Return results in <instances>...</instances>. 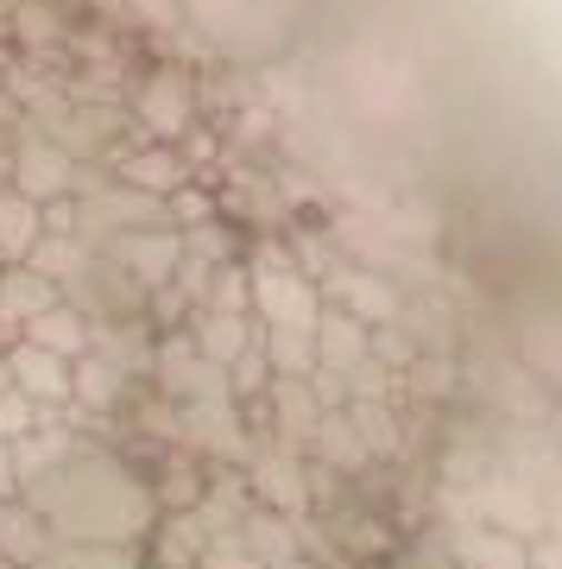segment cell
Returning a JSON list of instances; mask_svg holds the SVG:
<instances>
[{"label": "cell", "mask_w": 562, "mask_h": 569, "mask_svg": "<svg viewBox=\"0 0 562 569\" xmlns=\"http://www.w3.org/2000/svg\"><path fill=\"white\" fill-rule=\"evenodd\" d=\"M140 228H171V203L140 190V183H108L89 171V183L77 190V241L82 247H108L121 234H140Z\"/></svg>", "instance_id": "3957f363"}, {"label": "cell", "mask_w": 562, "mask_h": 569, "mask_svg": "<svg viewBox=\"0 0 562 569\" xmlns=\"http://www.w3.org/2000/svg\"><path fill=\"white\" fill-rule=\"evenodd\" d=\"M7 183L32 197V203H63V197H77L89 171H82L77 152H63L58 140H44L39 127H26L20 140L7 146Z\"/></svg>", "instance_id": "277c9868"}, {"label": "cell", "mask_w": 562, "mask_h": 569, "mask_svg": "<svg viewBox=\"0 0 562 569\" xmlns=\"http://www.w3.org/2000/svg\"><path fill=\"white\" fill-rule=\"evenodd\" d=\"M0 569H20V563H13V557H0Z\"/></svg>", "instance_id": "f1b7e54d"}, {"label": "cell", "mask_w": 562, "mask_h": 569, "mask_svg": "<svg viewBox=\"0 0 562 569\" xmlns=\"http://www.w3.org/2000/svg\"><path fill=\"white\" fill-rule=\"evenodd\" d=\"M20 342L51 348V355H63V361H82V355L96 348V323H89V317H82L77 305H51V310H39V317L26 323Z\"/></svg>", "instance_id": "8fae6325"}, {"label": "cell", "mask_w": 562, "mask_h": 569, "mask_svg": "<svg viewBox=\"0 0 562 569\" xmlns=\"http://www.w3.org/2000/svg\"><path fill=\"white\" fill-rule=\"evenodd\" d=\"M51 550H58V538H51V526H44L39 512L26 507V500H0V557H13L20 569H32Z\"/></svg>", "instance_id": "5bb4252c"}, {"label": "cell", "mask_w": 562, "mask_h": 569, "mask_svg": "<svg viewBox=\"0 0 562 569\" xmlns=\"http://www.w3.org/2000/svg\"><path fill=\"white\" fill-rule=\"evenodd\" d=\"M13 39L20 44H58L63 39V20L51 0H20L13 7Z\"/></svg>", "instance_id": "603a6c76"}, {"label": "cell", "mask_w": 562, "mask_h": 569, "mask_svg": "<svg viewBox=\"0 0 562 569\" xmlns=\"http://www.w3.org/2000/svg\"><path fill=\"white\" fill-rule=\"evenodd\" d=\"M190 342H197L215 367H234L241 355H253V342H260V336H253V317H247V310H202Z\"/></svg>", "instance_id": "2e32d148"}, {"label": "cell", "mask_w": 562, "mask_h": 569, "mask_svg": "<svg viewBox=\"0 0 562 569\" xmlns=\"http://www.w3.org/2000/svg\"><path fill=\"white\" fill-rule=\"evenodd\" d=\"M159 569H171V563H159Z\"/></svg>", "instance_id": "f546056e"}, {"label": "cell", "mask_w": 562, "mask_h": 569, "mask_svg": "<svg viewBox=\"0 0 562 569\" xmlns=\"http://www.w3.org/2000/svg\"><path fill=\"white\" fill-rule=\"evenodd\" d=\"M58 291H63V305H77L96 329L145 323V305H152V291H145V284L133 279L114 253L82 247V241H77V253H70V266L58 272Z\"/></svg>", "instance_id": "7a4b0ae2"}, {"label": "cell", "mask_w": 562, "mask_h": 569, "mask_svg": "<svg viewBox=\"0 0 562 569\" xmlns=\"http://www.w3.org/2000/svg\"><path fill=\"white\" fill-rule=\"evenodd\" d=\"M77 449V430H63V425H39L32 437H20L13 443V468H20V488L32 481V475H44L51 462H63Z\"/></svg>", "instance_id": "ffe728a7"}, {"label": "cell", "mask_w": 562, "mask_h": 569, "mask_svg": "<svg viewBox=\"0 0 562 569\" xmlns=\"http://www.w3.org/2000/svg\"><path fill=\"white\" fill-rule=\"evenodd\" d=\"M197 569H272V563H260L253 550H241V545H209L197 557Z\"/></svg>", "instance_id": "d4e9b609"}, {"label": "cell", "mask_w": 562, "mask_h": 569, "mask_svg": "<svg viewBox=\"0 0 562 569\" xmlns=\"http://www.w3.org/2000/svg\"><path fill=\"white\" fill-rule=\"evenodd\" d=\"M253 488H260V500L272 512H303V462H298V449H260L253 456Z\"/></svg>", "instance_id": "4fadbf2b"}, {"label": "cell", "mask_w": 562, "mask_h": 569, "mask_svg": "<svg viewBox=\"0 0 562 569\" xmlns=\"http://www.w3.org/2000/svg\"><path fill=\"white\" fill-rule=\"evenodd\" d=\"M39 241H44V203L20 197L13 183H0V260L26 266Z\"/></svg>", "instance_id": "7c38bea8"}, {"label": "cell", "mask_w": 562, "mask_h": 569, "mask_svg": "<svg viewBox=\"0 0 562 569\" xmlns=\"http://www.w3.org/2000/svg\"><path fill=\"white\" fill-rule=\"evenodd\" d=\"M101 253H114V260L133 272V279L159 298L164 284L178 279V266H183V234L178 228H140V234H121V241H108Z\"/></svg>", "instance_id": "8992f818"}, {"label": "cell", "mask_w": 562, "mask_h": 569, "mask_svg": "<svg viewBox=\"0 0 562 569\" xmlns=\"http://www.w3.org/2000/svg\"><path fill=\"white\" fill-rule=\"evenodd\" d=\"M127 380H133V373H127L121 361H108L101 348H89L77 361V399H70V406H82V418H89V411H114L127 399Z\"/></svg>", "instance_id": "ac0fdd59"}, {"label": "cell", "mask_w": 562, "mask_h": 569, "mask_svg": "<svg viewBox=\"0 0 562 569\" xmlns=\"http://www.w3.org/2000/svg\"><path fill=\"white\" fill-rule=\"evenodd\" d=\"M367 323L354 317V310H322V323H317V367H335V373H354V367L367 361Z\"/></svg>", "instance_id": "9a60e30c"}, {"label": "cell", "mask_w": 562, "mask_h": 569, "mask_svg": "<svg viewBox=\"0 0 562 569\" xmlns=\"http://www.w3.org/2000/svg\"><path fill=\"white\" fill-rule=\"evenodd\" d=\"M39 425H51V411H44V406H32V399H26L20 387H7V392H0V437H7V443L32 437Z\"/></svg>", "instance_id": "cb8c5ba5"}, {"label": "cell", "mask_w": 562, "mask_h": 569, "mask_svg": "<svg viewBox=\"0 0 562 569\" xmlns=\"http://www.w3.org/2000/svg\"><path fill=\"white\" fill-rule=\"evenodd\" d=\"M183 13H190L215 44L247 51V58H253V39H247V32H260L265 51L279 44V0H183Z\"/></svg>", "instance_id": "5b68a950"}, {"label": "cell", "mask_w": 562, "mask_h": 569, "mask_svg": "<svg viewBox=\"0 0 562 569\" xmlns=\"http://www.w3.org/2000/svg\"><path fill=\"white\" fill-rule=\"evenodd\" d=\"M63 305L58 279H44V272H32V266H7L0 272V348H13L26 336V323L39 317V310Z\"/></svg>", "instance_id": "9c48e42d"}, {"label": "cell", "mask_w": 562, "mask_h": 569, "mask_svg": "<svg viewBox=\"0 0 562 569\" xmlns=\"http://www.w3.org/2000/svg\"><path fill=\"white\" fill-rule=\"evenodd\" d=\"M0 500H20V468H13V443L0 437Z\"/></svg>", "instance_id": "4316f807"}, {"label": "cell", "mask_w": 562, "mask_h": 569, "mask_svg": "<svg viewBox=\"0 0 562 569\" xmlns=\"http://www.w3.org/2000/svg\"><path fill=\"white\" fill-rule=\"evenodd\" d=\"M121 183H140V190H152V197H171V190L183 183V164H178V152H164V146H152V152H127Z\"/></svg>", "instance_id": "44dd1931"}, {"label": "cell", "mask_w": 562, "mask_h": 569, "mask_svg": "<svg viewBox=\"0 0 562 569\" xmlns=\"http://www.w3.org/2000/svg\"><path fill=\"white\" fill-rule=\"evenodd\" d=\"M13 387V367H7V348H0V392Z\"/></svg>", "instance_id": "83f0119b"}, {"label": "cell", "mask_w": 562, "mask_h": 569, "mask_svg": "<svg viewBox=\"0 0 562 569\" xmlns=\"http://www.w3.org/2000/svg\"><path fill=\"white\" fill-rule=\"evenodd\" d=\"M32 569H145V563H140V550H127V545H58Z\"/></svg>", "instance_id": "7402d4cb"}, {"label": "cell", "mask_w": 562, "mask_h": 569, "mask_svg": "<svg viewBox=\"0 0 562 569\" xmlns=\"http://www.w3.org/2000/svg\"><path fill=\"white\" fill-rule=\"evenodd\" d=\"M133 121H140L159 146H171L183 127H190V82L171 77V70H164V77H152L140 96H133Z\"/></svg>", "instance_id": "30bf717a"}, {"label": "cell", "mask_w": 562, "mask_h": 569, "mask_svg": "<svg viewBox=\"0 0 562 569\" xmlns=\"http://www.w3.org/2000/svg\"><path fill=\"white\" fill-rule=\"evenodd\" d=\"M272 411H279L284 449H303V443L322 430V406H317V392H310V380H291V373H279V380H272Z\"/></svg>", "instance_id": "e0dca14e"}, {"label": "cell", "mask_w": 562, "mask_h": 569, "mask_svg": "<svg viewBox=\"0 0 562 569\" xmlns=\"http://www.w3.org/2000/svg\"><path fill=\"white\" fill-rule=\"evenodd\" d=\"M20 500L39 512L58 545H127L140 550L164 519L159 488L145 481L133 462H121L114 449L82 443L51 462L44 475H32L20 488Z\"/></svg>", "instance_id": "6da1fadb"}, {"label": "cell", "mask_w": 562, "mask_h": 569, "mask_svg": "<svg viewBox=\"0 0 562 569\" xmlns=\"http://www.w3.org/2000/svg\"><path fill=\"white\" fill-rule=\"evenodd\" d=\"M7 367H13V387L32 399V406L58 411L77 399V361H63L51 348H32V342H13L7 348Z\"/></svg>", "instance_id": "52a82bcc"}, {"label": "cell", "mask_w": 562, "mask_h": 569, "mask_svg": "<svg viewBox=\"0 0 562 569\" xmlns=\"http://www.w3.org/2000/svg\"><path fill=\"white\" fill-rule=\"evenodd\" d=\"M133 7H140L152 26H164V32H178L183 26V0H133Z\"/></svg>", "instance_id": "484cf974"}, {"label": "cell", "mask_w": 562, "mask_h": 569, "mask_svg": "<svg viewBox=\"0 0 562 569\" xmlns=\"http://www.w3.org/2000/svg\"><path fill=\"white\" fill-rule=\"evenodd\" d=\"M519 348H524V367L562 392V317H531L524 336H519Z\"/></svg>", "instance_id": "d6986e66"}, {"label": "cell", "mask_w": 562, "mask_h": 569, "mask_svg": "<svg viewBox=\"0 0 562 569\" xmlns=\"http://www.w3.org/2000/svg\"><path fill=\"white\" fill-rule=\"evenodd\" d=\"M178 443L202 449V456H221V462H247V430L234 399H202V406L178 411Z\"/></svg>", "instance_id": "ba28073f"}]
</instances>
